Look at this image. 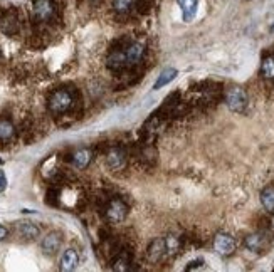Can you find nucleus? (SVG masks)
Returning a JSON list of instances; mask_svg holds the SVG:
<instances>
[{
    "label": "nucleus",
    "mask_w": 274,
    "mask_h": 272,
    "mask_svg": "<svg viewBox=\"0 0 274 272\" xmlns=\"http://www.w3.org/2000/svg\"><path fill=\"white\" fill-rule=\"evenodd\" d=\"M73 104H74V96L71 91L57 89L51 94L47 106L52 115H64V113H67L73 108Z\"/></svg>",
    "instance_id": "1"
},
{
    "label": "nucleus",
    "mask_w": 274,
    "mask_h": 272,
    "mask_svg": "<svg viewBox=\"0 0 274 272\" xmlns=\"http://www.w3.org/2000/svg\"><path fill=\"white\" fill-rule=\"evenodd\" d=\"M226 103L229 110L241 113L248 106V94H246V91L242 88H231L226 94Z\"/></svg>",
    "instance_id": "2"
},
{
    "label": "nucleus",
    "mask_w": 274,
    "mask_h": 272,
    "mask_svg": "<svg viewBox=\"0 0 274 272\" xmlns=\"http://www.w3.org/2000/svg\"><path fill=\"white\" fill-rule=\"evenodd\" d=\"M0 29L7 35H15L19 32L20 19H19V12H17L15 8H8L7 12H3V15L0 17Z\"/></svg>",
    "instance_id": "3"
},
{
    "label": "nucleus",
    "mask_w": 274,
    "mask_h": 272,
    "mask_svg": "<svg viewBox=\"0 0 274 272\" xmlns=\"http://www.w3.org/2000/svg\"><path fill=\"white\" fill-rule=\"evenodd\" d=\"M32 13L34 19H37L39 22L51 20L56 13L54 0H32Z\"/></svg>",
    "instance_id": "4"
},
{
    "label": "nucleus",
    "mask_w": 274,
    "mask_h": 272,
    "mask_svg": "<svg viewBox=\"0 0 274 272\" xmlns=\"http://www.w3.org/2000/svg\"><path fill=\"white\" fill-rule=\"evenodd\" d=\"M128 214V207L127 203L123 200H120V198H115V200H111L108 203L106 207V219L110 222H121L125 220V217Z\"/></svg>",
    "instance_id": "5"
},
{
    "label": "nucleus",
    "mask_w": 274,
    "mask_h": 272,
    "mask_svg": "<svg viewBox=\"0 0 274 272\" xmlns=\"http://www.w3.org/2000/svg\"><path fill=\"white\" fill-rule=\"evenodd\" d=\"M214 249L217 251V254H221L224 257L232 256L236 251V240L229 234H217L214 239Z\"/></svg>",
    "instance_id": "6"
},
{
    "label": "nucleus",
    "mask_w": 274,
    "mask_h": 272,
    "mask_svg": "<svg viewBox=\"0 0 274 272\" xmlns=\"http://www.w3.org/2000/svg\"><path fill=\"white\" fill-rule=\"evenodd\" d=\"M106 66L110 67L111 71L120 72L128 69V61H127V54H125V49H116L108 56L106 59Z\"/></svg>",
    "instance_id": "7"
},
{
    "label": "nucleus",
    "mask_w": 274,
    "mask_h": 272,
    "mask_svg": "<svg viewBox=\"0 0 274 272\" xmlns=\"http://www.w3.org/2000/svg\"><path fill=\"white\" fill-rule=\"evenodd\" d=\"M145 42L138 40V42H133L125 47V54H127V61H128V67L137 66L138 62L141 61L143 54H145Z\"/></svg>",
    "instance_id": "8"
},
{
    "label": "nucleus",
    "mask_w": 274,
    "mask_h": 272,
    "mask_svg": "<svg viewBox=\"0 0 274 272\" xmlns=\"http://www.w3.org/2000/svg\"><path fill=\"white\" fill-rule=\"evenodd\" d=\"M40 247H42L44 254H47V256H54V254L59 251V247H61V234L59 232L47 234L46 237L42 239Z\"/></svg>",
    "instance_id": "9"
},
{
    "label": "nucleus",
    "mask_w": 274,
    "mask_h": 272,
    "mask_svg": "<svg viewBox=\"0 0 274 272\" xmlns=\"http://www.w3.org/2000/svg\"><path fill=\"white\" fill-rule=\"evenodd\" d=\"M167 254V244H165V239H156L151 242V246L148 247V259L151 262H158L163 259Z\"/></svg>",
    "instance_id": "10"
},
{
    "label": "nucleus",
    "mask_w": 274,
    "mask_h": 272,
    "mask_svg": "<svg viewBox=\"0 0 274 272\" xmlns=\"http://www.w3.org/2000/svg\"><path fill=\"white\" fill-rule=\"evenodd\" d=\"M78 264H79V254L74 249H67L61 257V271L71 272L78 267Z\"/></svg>",
    "instance_id": "11"
},
{
    "label": "nucleus",
    "mask_w": 274,
    "mask_h": 272,
    "mask_svg": "<svg viewBox=\"0 0 274 272\" xmlns=\"http://www.w3.org/2000/svg\"><path fill=\"white\" fill-rule=\"evenodd\" d=\"M178 7L182 10V17L185 22H190L195 17L197 8H199V0H177Z\"/></svg>",
    "instance_id": "12"
},
{
    "label": "nucleus",
    "mask_w": 274,
    "mask_h": 272,
    "mask_svg": "<svg viewBox=\"0 0 274 272\" xmlns=\"http://www.w3.org/2000/svg\"><path fill=\"white\" fill-rule=\"evenodd\" d=\"M93 160V153L88 148H81L73 155V163L76 168H86Z\"/></svg>",
    "instance_id": "13"
},
{
    "label": "nucleus",
    "mask_w": 274,
    "mask_h": 272,
    "mask_svg": "<svg viewBox=\"0 0 274 272\" xmlns=\"http://www.w3.org/2000/svg\"><path fill=\"white\" fill-rule=\"evenodd\" d=\"M246 247L253 252H261L266 249V237L263 234H253L249 237H246Z\"/></svg>",
    "instance_id": "14"
},
{
    "label": "nucleus",
    "mask_w": 274,
    "mask_h": 272,
    "mask_svg": "<svg viewBox=\"0 0 274 272\" xmlns=\"http://www.w3.org/2000/svg\"><path fill=\"white\" fill-rule=\"evenodd\" d=\"M108 166L110 168H113V170H118L123 166V163H125V153L121 151L120 148H113L110 153H108Z\"/></svg>",
    "instance_id": "15"
},
{
    "label": "nucleus",
    "mask_w": 274,
    "mask_h": 272,
    "mask_svg": "<svg viewBox=\"0 0 274 272\" xmlns=\"http://www.w3.org/2000/svg\"><path fill=\"white\" fill-rule=\"evenodd\" d=\"M175 76H177V69H173V67H167V69L161 71V74L158 76V79H156V83L153 84V89H161L163 86H167L168 83H172L175 79Z\"/></svg>",
    "instance_id": "16"
},
{
    "label": "nucleus",
    "mask_w": 274,
    "mask_h": 272,
    "mask_svg": "<svg viewBox=\"0 0 274 272\" xmlns=\"http://www.w3.org/2000/svg\"><path fill=\"white\" fill-rule=\"evenodd\" d=\"M261 203L264 210L274 214V187H266L261 192Z\"/></svg>",
    "instance_id": "17"
},
{
    "label": "nucleus",
    "mask_w": 274,
    "mask_h": 272,
    "mask_svg": "<svg viewBox=\"0 0 274 272\" xmlns=\"http://www.w3.org/2000/svg\"><path fill=\"white\" fill-rule=\"evenodd\" d=\"M19 234L22 235L24 239H35L39 235V227L30 224V222H22L19 225Z\"/></svg>",
    "instance_id": "18"
},
{
    "label": "nucleus",
    "mask_w": 274,
    "mask_h": 272,
    "mask_svg": "<svg viewBox=\"0 0 274 272\" xmlns=\"http://www.w3.org/2000/svg\"><path fill=\"white\" fill-rule=\"evenodd\" d=\"M13 133H15L13 125L8 120H5V118H2V120H0V141H8V139H12Z\"/></svg>",
    "instance_id": "19"
},
{
    "label": "nucleus",
    "mask_w": 274,
    "mask_h": 272,
    "mask_svg": "<svg viewBox=\"0 0 274 272\" xmlns=\"http://www.w3.org/2000/svg\"><path fill=\"white\" fill-rule=\"evenodd\" d=\"M137 3V0H113V10L116 13H128Z\"/></svg>",
    "instance_id": "20"
},
{
    "label": "nucleus",
    "mask_w": 274,
    "mask_h": 272,
    "mask_svg": "<svg viewBox=\"0 0 274 272\" xmlns=\"http://www.w3.org/2000/svg\"><path fill=\"white\" fill-rule=\"evenodd\" d=\"M261 74L266 79H274V56H269L266 59H263Z\"/></svg>",
    "instance_id": "21"
},
{
    "label": "nucleus",
    "mask_w": 274,
    "mask_h": 272,
    "mask_svg": "<svg viewBox=\"0 0 274 272\" xmlns=\"http://www.w3.org/2000/svg\"><path fill=\"white\" fill-rule=\"evenodd\" d=\"M130 267V257L127 254H120V256H116V259L113 262V269L115 271H128Z\"/></svg>",
    "instance_id": "22"
},
{
    "label": "nucleus",
    "mask_w": 274,
    "mask_h": 272,
    "mask_svg": "<svg viewBox=\"0 0 274 272\" xmlns=\"http://www.w3.org/2000/svg\"><path fill=\"white\" fill-rule=\"evenodd\" d=\"M165 244H167V254L168 256L177 254V251L180 249V242H178V239L175 237V235H168V237H165Z\"/></svg>",
    "instance_id": "23"
},
{
    "label": "nucleus",
    "mask_w": 274,
    "mask_h": 272,
    "mask_svg": "<svg viewBox=\"0 0 274 272\" xmlns=\"http://www.w3.org/2000/svg\"><path fill=\"white\" fill-rule=\"evenodd\" d=\"M153 3H155V0H137V7L141 13L150 10V8L153 7Z\"/></svg>",
    "instance_id": "24"
},
{
    "label": "nucleus",
    "mask_w": 274,
    "mask_h": 272,
    "mask_svg": "<svg viewBox=\"0 0 274 272\" xmlns=\"http://www.w3.org/2000/svg\"><path fill=\"white\" fill-rule=\"evenodd\" d=\"M7 187V178H5V175H3V171H0V193L5 190Z\"/></svg>",
    "instance_id": "25"
},
{
    "label": "nucleus",
    "mask_w": 274,
    "mask_h": 272,
    "mask_svg": "<svg viewBox=\"0 0 274 272\" xmlns=\"http://www.w3.org/2000/svg\"><path fill=\"white\" fill-rule=\"evenodd\" d=\"M202 264H204V261L199 259V261H194V262H190V266L187 267V271H192V269H195V267H200Z\"/></svg>",
    "instance_id": "26"
},
{
    "label": "nucleus",
    "mask_w": 274,
    "mask_h": 272,
    "mask_svg": "<svg viewBox=\"0 0 274 272\" xmlns=\"http://www.w3.org/2000/svg\"><path fill=\"white\" fill-rule=\"evenodd\" d=\"M7 237V229L3 225H0V240H3Z\"/></svg>",
    "instance_id": "27"
},
{
    "label": "nucleus",
    "mask_w": 274,
    "mask_h": 272,
    "mask_svg": "<svg viewBox=\"0 0 274 272\" xmlns=\"http://www.w3.org/2000/svg\"><path fill=\"white\" fill-rule=\"evenodd\" d=\"M91 2H93V3H98V2H100V0H91Z\"/></svg>",
    "instance_id": "28"
},
{
    "label": "nucleus",
    "mask_w": 274,
    "mask_h": 272,
    "mask_svg": "<svg viewBox=\"0 0 274 272\" xmlns=\"http://www.w3.org/2000/svg\"><path fill=\"white\" fill-rule=\"evenodd\" d=\"M0 54H2V52H0Z\"/></svg>",
    "instance_id": "29"
}]
</instances>
